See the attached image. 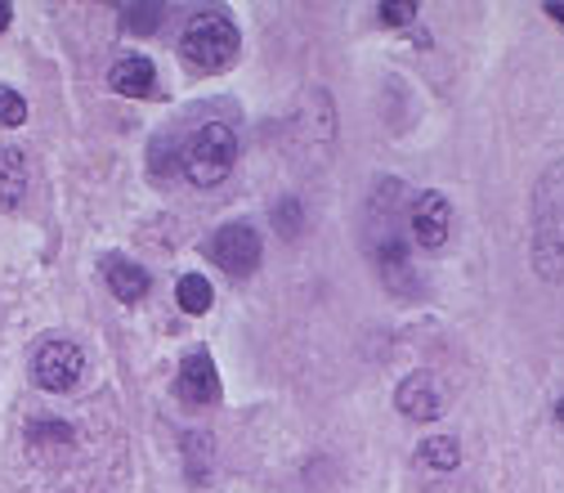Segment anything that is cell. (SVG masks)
<instances>
[{
  "label": "cell",
  "instance_id": "cell-8",
  "mask_svg": "<svg viewBox=\"0 0 564 493\" xmlns=\"http://www.w3.org/2000/svg\"><path fill=\"white\" fill-rule=\"evenodd\" d=\"M394 404H399V412L412 417V421H435L440 408H444V395H440V386H435L431 373H412V377L399 386Z\"/></svg>",
  "mask_w": 564,
  "mask_h": 493
},
{
  "label": "cell",
  "instance_id": "cell-4",
  "mask_svg": "<svg viewBox=\"0 0 564 493\" xmlns=\"http://www.w3.org/2000/svg\"><path fill=\"white\" fill-rule=\"evenodd\" d=\"M86 373V355H82V345L77 341H45L36 345V355H32V377L41 390H73Z\"/></svg>",
  "mask_w": 564,
  "mask_h": 493
},
{
  "label": "cell",
  "instance_id": "cell-2",
  "mask_svg": "<svg viewBox=\"0 0 564 493\" xmlns=\"http://www.w3.org/2000/svg\"><path fill=\"white\" fill-rule=\"evenodd\" d=\"M180 54L197 67V73H220L238 54V28L229 14L220 10H202L188 19L184 36H180Z\"/></svg>",
  "mask_w": 564,
  "mask_h": 493
},
{
  "label": "cell",
  "instance_id": "cell-7",
  "mask_svg": "<svg viewBox=\"0 0 564 493\" xmlns=\"http://www.w3.org/2000/svg\"><path fill=\"white\" fill-rule=\"evenodd\" d=\"M175 390H180V399H188V404H210V399L220 395V373H216V360H210L206 350H193V355L180 364Z\"/></svg>",
  "mask_w": 564,
  "mask_h": 493
},
{
  "label": "cell",
  "instance_id": "cell-10",
  "mask_svg": "<svg viewBox=\"0 0 564 493\" xmlns=\"http://www.w3.org/2000/svg\"><path fill=\"white\" fill-rule=\"evenodd\" d=\"M104 278H108L112 297L126 301V306H134L139 297L149 292V274L139 269L134 260H126V256H108V260H104Z\"/></svg>",
  "mask_w": 564,
  "mask_h": 493
},
{
  "label": "cell",
  "instance_id": "cell-13",
  "mask_svg": "<svg viewBox=\"0 0 564 493\" xmlns=\"http://www.w3.org/2000/svg\"><path fill=\"white\" fill-rule=\"evenodd\" d=\"M416 453H421V462L435 467V471H453V467L462 462V449H457V440H453V436H431V440L421 444Z\"/></svg>",
  "mask_w": 564,
  "mask_h": 493
},
{
  "label": "cell",
  "instance_id": "cell-14",
  "mask_svg": "<svg viewBox=\"0 0 564 493\" xmlns=\"http://www.w3.org/2000/svg\"><path fill=\"white\" fill-rule=\"evenodd\" d=\"M121 23H126V32H158V23H162V6H126L121 10Z\"/></svg>",
  "mask_w": 564,
  "mask_h": 493
},
{
  "label": "cell",
  "instance_id": "cell-17",
  "mask_svg": "<svg viewBox=\"0 0 564 493\" xmlns=\"http://www.w3.org/2000/svg\"><path fill=\"white\" fill-rule=\"evenodd\" d=\"M381 19H386L390 28H394V23L408 28V23L416 19V6H412V0H399V6H381Z\"/></svg>",
  "mask_w": 564,
  "mask_h": 493
},
{
  "label": "cell",
  "instance_id": "cell-11",
  "mask_svg": "<svg viewBox=\"0 0 564 493\" xmlns=\"http://www.w3.org/2000/svg\"><path fill=\"white\" fill-rule=\"evenodd\" d=\"M28 193V158L19 149H0V206H19Z\"/></svg>",
  "mask_w": 564,
  "mask_h": 493
},
{
  "label": "cell",
  "instance_id": "cell-3",
  "mask_svg": "<svg viewBox=\"0 0 564 493\" xmlns=\"http://www.w3.org/2000/svg\"><path fill=\"white\" fill-rule=\"evenodd\" d=\"M234 158H238V135H234V126L206 121V126L193 130L188 149H184V175H188L197 189H210V184H220V180L234 171Z\"/></svg>",
  "mask_w": 564,
  "mask_h": 493
},
{
  "label": "cell",
  "instance_id": "cell-18",
  "mask_svg": "<svg viewBox=\"0 0 564 493\" xmlns=\"http://www.w3.org/2000/svg\"><path fill=\"white\" fill-rule=\"evenodd\" d=\"M10 19H14V6H10V0H0V32L10 28Z\"/></svg>",
  "mask_w": 564,
  "mask_h": 493
},
{
  "label": "cell",
  "instance_id": "cell-19",
  "mask_svg": "<svg viewBox=\"0 0 564 493\" xmlns=\"http://www.w3.org/2000/svg\"><path fill=\"white\" fill-rule=\"evenodd\" d=\"M555 417H560V421H564V399H560V404H555Z\"/></svg>",
  "mask_w": 564,
  "mask_h": 493
},
{
  "label": "cell",
  "instance_id": "cell-15",
  "mask_svg": "<svg viewBox=\"0 0 564 493\" xmlns=\"http://www.w3.org/2000/svg\"><path fill=\"white\" fill-rule=\"evenodd\" d=\"M23 121H28V104H23V95L10 90V86H0V126H23Z\"/></svg>",
  "mask_w": 564,
  "mask_h": 493
},
{
  "label": "cell",
  "instance_id": "cell-1",
  "mask_svg": "<svg viewBox=\"0 0 564 493\" xmlns=\"http://www.w3.org/2000/svg\"><path fill=\"white\" fill-rule=\"evenodd\" d=\"M533 265L546 278L564 274V162L551 167L533 193Z\"/></svg>",
  "mask_w": 564,
  "mask_h": 493
},
{
  "label": "cell",
  "instance_id": "cell-9",
  "mask_svg": "<svg viewBox=\"0 0 564 493\" xmlns=\"http://www.w3.org/2000/svg\"><path fill=\"white\" fill-rule=\"evenodd\" d=\"M108 86L126 99H149L153 86H158V67L149 58H139V54H126L121 63H112V73H108Z\"/></svg>",
  "mask_w": 564,
  "mask_h": 493
},
{
  "label": "cell",
  "instance_id": "cell-6",
  "mask_svg": "<svg viewBox=\"0 0 564 493\" xmlns=\"http://www.w3.org/2000/svg\"><path fill=\"white\" fill-rule=\"evenodd\" d=\"M448 225H453V211H448L444 193H421L412 202V243L416 247L440 251L448 243Z\"/></svg>",
  "mask_w": 564,
  "mask_h": 493
},
{
  "label": "cell",
  "instance_id": "cell-5",
  "mask_svg": "<svg viewBox=\"0 0 564 493\" xmlns=\"http://www.w3.org/2000/svg\"><path fill=\"white\" fill-rule=\"evenodd\" d=\"M206 256L216 260L225 274H234V278H247V274H256V269H260V234H256L251 225L234 221V225H225V229H216V234H210V243H206Z\"/></svg>",
  "mask_w": 564,
  "mask_h": 493
},
{
  "label": "cell",
  "instance_id": "cell-12",
  "mask_svg": "<svg viewBox=\"0 0 564 493\" xmlns=\"http://www.w3.org/2000/svg\"><path fill=\"white\" fill-rule=\"evenodd\" d=\"M175 297H180V310H184V314H206V310H210V283H206L202 274H184L180 288H175Z\"/></svg>",
  "mask_w": 564,
  "mask_h": 493
},
{
  "label": "cell",
  "instance_id": "cell-16",
  "mask_svg": "<svg viewBox=\"0 0 564 493\" xmlns=\"http://www.w3.org/2000/svg\"><path fill=\"white\" fill-rule=\"evenodd\" d=\"M273 225H278V234L296 238V229H301V211H296V202H282V206L273 211Z\"/></svg>",
  "mask_w": 564,
  "mask_h": 493
}]
</instances>
